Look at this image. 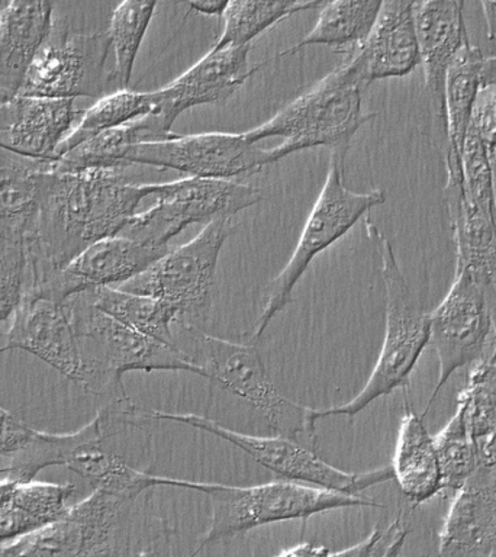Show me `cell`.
Masks as SVG:
<instances>
[{"label":"cell","instance_id":"6da1fadb","mask_svg":"<svg viewBox=\"0 0 496 557\" xmlns=\"http://www.w3.org/2000/svg\"><path fill=\"white\" fill-rule=\"evenodd\" d=\"M120 169L61 170L48 163L41 200L26 230L28 287L85 248L117 235L154 185H135Z\"/></svg>","mask_w":496,"mask_h":557},{"label":"cell","instance_id":"7a4b0ae2","mask_svg":"<svg viewBox=\"0 0 496 557\" xmlns=\"http://www.w3.org/2000/svg\"><path fill=\"white\" fill-rule=\"evenodd\" d=\"M67 304L85 368L80 387L103 399V404L129 403L122 385V376L128 372H186L202 376V370L178 344L159 342L129 329L95 307L87 292L72 296Z\"/></svg>","mask_w":496,"mask_h":557},{"label":"cell","instance_id":"3957f363","mask_svg":"<svg viewBox=\"0 0 496 557\" xmlns=\"http://www.w3.org/2000/svg\"><path fill=\"white\" fill-rule=\"evenodd\" d=\"M160 486L200 492L209 498L211 520L208 529L200 535L194 555L213 543L274 522L305 521L317 513L339 508L385 507L369 496L344 494L289 479L255 486H233L160 474Z\"/></svg>","mask_w":496,"mask_h":557},{"label":"cell","instance_id":"277c9868","mask_svg":"<svg viewBox=\"0 0 496 557\" xmlns=\"http://www.w3.org/2000/svg\"><path fill=\"white\" fill-rule=\"evenodd\" d=\"M364 228L382 261V277L385 283V338L376 364L363 389L346 404L317 409L318 420L328 417H347L352 420L382 396L409 385V379L430 343V318L413 295L396 260L394 248L385 234L364 218Z\"/></svg>","mask_w":496,"mask_h":557},{"label":"cell","instance_id":"5b68a950","mask_svg":"<svg viewBox=\"0 0 496 557\" xmlns=\"http://www.w3.org/2000/svg\"><path fill=\"white\" fill-rule=\"evenodd\" d=\"M177 329L186 342L183 350L204 379L250 405L276 434L317 450V408L295 403L277 389L256 344L213 337L199 326Z\"/></svg>","mask_w":496,"mask_h":557},{"label":"cell","instance_id":"8992f818","mask_svg":"<svg viewBox=\"0 0 496 557\" xmlns=\"http://www.w3.org/2000/svg\"><path fill=\"white\" fill-rule=\"evenodd\" d=\"M368 89L343 60L324 78L292 100L268 122L247 131V138L259 144L265 138H282L269 148V164L277 163L294 152L322 146H348L361 125L376 116L363 112V91Z\"/></svg>","mask_w":496,"mask_h":557},{"label":"cell","instance_id":"52a82bcc","mask_svg":"<svg viewBox=\"0 0 496 557\" xmlns=\"http://www.w3.org/2000/svg\"><path fill=\"white\" fill-rule=\"evenodd\" d=\"M347 147H335L330 159L326 181L309 212L295 250L285 268L265 286L263 307L251 333L252 344L263 337L270 322L290 302L295 286L312 260L343 238L361 218L369 215L373 208L385 203V190L373 189L359 194L344 185V159Z\"/></svg>","mask_w":496,"mask_h":557},{"label":"cell","instance_id":"ba28073f","mask_svg":"<svg viewBox=\"0 0 496 557\" xmlns=\"http://www.w3.org/2000/svg\"><path fill=\"white\" fill-rule=\"evenodd\" d=\"M138 496L96 487L59 520L0 546V556L134 555L133 512Z\"/></svg>","mask_w":496,"mask_h":557},{"label":"cell","instance_id":"9c48e42d","mask_svg":"<svg viewBox=\"0 0 496 557\" xmlns=\"http://www.w3.org/2000/svg\"><path fill=\"white\" fill-rule=\"evenodd\" d=\"M463 181L446 183L448 216L457 250L456 272L468 270L489 296L496 312V200L489 150L470 125L463 154Z\"/></svg>","mask_w":496,"mask_h":557},{"label":"cell","instance_id":"30bf717a","mask_svg":"<svg viewBox=\"0 0 496 557\" xmlns=\"http://www.w3.org/2000/svg\"><path fill=\"white\" fill-rule=\"evenodd\" d=\"M234 216L209 221L194 239L172 247L120 289L148 295L176 308V326L204 329L211 317L216 264L226 239L237 231Z\"/></svg>","mask_w":496,"mask_h":557},{"label":"cell","instance_id":"8fae6325","mask_svg":"<svg viewBox=\"0 0 496 557\" xmlns=\"http://www.w3.org/2000/svg\"><path fill=\"white\" fill-rule=\"evenodd\" d=\"M141 417L147 424L148 422H176V424L194 426L203 433L215 435L222 442L246 453L256 463L289 481L326 487L344 494L361 495V492L368 487L395 479L392 466H383L369 472H344L321 459L315 448L305 446L303 443L281 434L276 437L243 434L226 429L211 418L196 416V413L147 411L141 408Z\"/></svg>","mask_w":496,"mask_h":557},{"label":"cell","instance_id":"7c38bea8","mask_svg":"<svg viewBox=\"0 0 496 557\" xmlns=\"http://www.w3.org/2000/svg\"><path fill=\"white\" fill-rule=\"evenodd\" d=\"M154 207L137 212L120 234L154 248L169 243L187 226L220 216H235L263 199L251 185L221 178L187 177L154 185Z\"/></svg>","mask_w":496,"mask_h":557},{"label":"cell","instance_id":"4fadbf2b","mask_svg":"<svg viewBox=\"0 0 496 557\" xmlns=\"http://www.w3.org/2000/svg\"><path fill=\"white\" fill-rule=\"evenodd\" d=\"M430 343L437 351L439 376L422 416L429 413L451 374L485 357L496 337V312L486 290L468 270L456 272L455 283L429 313Z\"/></svg>","mask_w":496,"mask_h":557},{"label":"cell","instance_id":"5bb4252c","mask_svg":"<svg viewBox=\"0 0 496 557\" xmlns=\"http://www.w3.org/2000/svg\"><path fill=\"white\" fill-rule=\"evenodd\" d=\"M111 48L108 33H76L54 25L50 38L26 70L20 95L98 98L112 85L111 73H104Z\"/></svg>","mask_w":496,"mask_h":557},{"label":"cell","instance_id":"9a60e30c","mask_svg":"<svg viewBox=\"0 0 496 557\" xmlns=\"http://www.w3.org/2000/svg\"><path fill=\"white\" fill-rule=\"evenodd\" d=\"M126 165H150L159 170H176L189 177L221 178L251 176L269 164L268 148H260L246 133H207L173 135L159 141L131 146Z\"/></svg>","mask_w":496,"mask_h":557},{"label":"cell","instance_id":"2e32d148","mask_svg":"<svg viewBox=\"0 0 496 557\" xmlns=\"http://www.w3.org/2000/svg\"><path fill=\"white\" fill-rule=\"evenodd\" d=\"M248 46H213L207 55L174 78L163 89L156 90L159 109L141 117L150 141L173 137L172 126L183 112L200 104L226 102L263 64L250 69Z\"/></svg>","mask_w":496,"mask_h":557},{"label":"cell","instance_id":"e0dca14e","mask_svg":"<svg viewBox=\"0 0 496 557\" xmlns=\"http://www.w3.org/2000/svg\"><path fill=\"white\" fill-rule=\"evenodd\" d=\"M170 248L146 246L124 234L112 235L91 244L63 269L26 292L64 302L82 292L117 287L137 276Z\"/></svg>","mask_w":496,"mask_h":557},{"label":"cell","instance_id":"ac0fdd59","mask_svg":"<svg viewBox=\"0 0 496 557\" xmlns=\"http://www.w3.org/2000/svg\"><path fill=\"white\" fill-rule=\"evenodd\" d=\"M7 337L9 350L30 352L80 387L85 368L67 300L25 292Z\"/></svg>","mask_w":496,"mask_h":557},{"label":"cell","instance_id":"d6986e66","mask_svg":"<svg viewBox=\"0 0 496 557\" xmlns=\"http://www.w3.org/2000/svg\"><path fill=\"white\" fill-rule=\"evenodd\" d=\"M74 99L16 95L0 100V150L34 161H54L74 128Z\"/></svg>","mask_w":496,"mask_h":557},{"label":"cell","instance_id":"ffe728a7","mask_svg":"<svg viewBox=\"0 0 496 557\" xmlns=\"http://www.w3.org/2000/svg\"><path fill=\"white\" fill-rule=\"evenodd\" d=\"M439 556H496V466H481L455 492L443 529Z\"/></svg>","mask_w":496,"mask_h":557},{"label":"cell","instance_id":"44dd1931","mask_svg":"<svg viewBox=\"0 0 496 557\" xmlns=\"http://www.w3.org/2000/svg\"><path fill=\"white\" fill-rule=\"evenodd\" d=\"M368 87L383 78L402 77L421 64L412 0H385L372 30L355 50L344 52Z\"/></svg>","mask_w":496,"mask_h":557},{"label":"cell","instance_id":"7402d4cb","mask_svg":"<svg viewBox=\"0 0 496 557\" xmlns=\"http://www.w3.org/2000/svg\"><path fill=\"white\" fill-rule=\"evenodd\" d=\"M413 28L424 67L425 89L444 116V81L451 61L469 42L463 8L457 0H412Z\"/></svg>","mask_w":496,"mask_h":557},{"label":"cell","instance_id":"603a6c76","mask_svg":"<svg viewBox=\"0 0 496 557\" xmlns=\"http://www.w3.org/2000/svg\"><path fill=\"white\" fill-rule=\"evenodd\" d=\"M55 22L52 0H11L0 16V100L20 95L26 70Z\"/></svg>","mask_w":496,"mask_h":557},{"label":"cell","instance_id":"cb8c5ba5","mask_svg":"<svg viewBox=\"0 0 496 557\" xmlns=\"http://www.w3.org/2000/svg\"><path fill=\"white\" fill-rule=\"evenodd\" d=\"M412 405L405 400L398 438L392 460L394 478L405 498L416 508L429 503L443 491V472L437 447L424 422Z\"/></svg>","mask_w":496,"mask_h":557},{"label":"cell","instance_id":"d4e9b609","mask_svg":"<svg viewBox=\"0 0 496 557\" xmlns=\"http://www.w3.org/2000/svg\"><path fill=\"white\" fill-rule=\"evenodd\" d=\"M487 57L481 48L468 42L457 52L444 81V117L447 124L448 148L446 154L447 178L463 177L461 154L472 121L474 103L483 76Z\"/></svg>","mask_w":496,"mask_h":557},{"label":"cell","instance_id":"484cf974","mask_svg":"<svg viewBox=\"0 0 496 557\" xmlns=\"http://www.w3.org/2000/svg\"><path fill=\"white\" fill-rule=\"evenodd\" d=\"M76 494L74 483L17 482L11 499L0 505V546L59 520Z\"/></svg>","mask_w":496,"mask_h":557},{"label":"cell","instance_id":"4316f807","mask_svg":"<svg viewBox=\"0 0 496 557\" xmlns=\"http://www.w3.org/2000/svg\"><path fill=\"white\" fill-rule=\"evenodd\" d=\"M385 0H331L321 8L315 26L302 41L287 48L264 65L311 46L334 48L339 55L355 50L372 30Z\"/></svg>","mask_w":496,"mask_h":557},{"label":"cell","instance_id":"83f0119b","mask_svg":"<svg viewBox=\"0 0 496 557\" xmlns=\"http://www.w3.org/2000/svg\"><path fill=\"white\" fill-rule=\"evenodd\" d=\"M456 411L481 451L482 466H496V344L470 368Z\"/></svg>","mask_w":496,"mask_h":557},{"label":"cell","instance_id":"f1b7e54d","mask_svg":"<svg viewBox=\"0 0 496 557\" xmlns=\"http://www.w3.org/2000/svg\"><path fill=\"white\" fill-rule=\"evenodd\" d=\"M48 163L0 150V226L28 230L41 200Z\"/></svg>","mask_w":496,"mask_h":557},{"label":"cell","instance_id":"f546056e","mask_svg":"<svg viewBox=\"0 0 496 557\" xmlns=\"http://www.w3.org/2000/svg\"><path fill=\"white\" fill-rule=\"evenodd\" d=\"M87 295L100 311L129 329L159 342L177 344L174 326L178 324V312L164 300L122 290L120 287H99L87 290Z\"/></svg>","mask_w":496,"mask_h":557},{"label":"cell","instance_id":"4dcf8cb0","mask_svg":"<svg viewBox=\"0 0 496 557\" xmlns=\"http://www.w3.org/2000/svg\"><path fill=\"white\" fill-rule=\"evenodd\" d=\"M157 109L159 104H157L156 91L117 89L112 94L103 95L98 102L82 113L80 122L61 144L55 160L67 154L86 139L150 115L157 112Z\"/></svg>","mask_w":496,"mask_h":557},{"label":"cell","instance_id":"1f68e13d","mask_svg":"<svg viewBox=\"0 0 496 557\" xmlns=\"http://www.w3.org/2000/svg\"><path fill=\"white\" fill-rule=\"evenodd\" d=\"M157 3L159 0H122L112 13L107 33L115 55L111 81L117 89H128L135 60L154 16Z\"/></svg>","mask_w":496,"mask_h":557},{"label":"cell","instance_id":"d6a6232c","mask_svg":"<svg viewBox=\"0 0 496 557\" xmlns=\"http://www.w3.org/2000/svg\"><path fill=\"white\" fill-rule=\"evenodd\" d=\"M298 0H230L215 46H248L270 26L290 16Z\"/></svg>","mask_w":496,"mask_h":557},{"label":"cell","instance_id":"836d02e7","mask_svg":"<svg viewBox=\"0 0 496 557\" xmlns=\"http://www.w3.org/2000/svg\"><path fill=\"white\" fill-rule=\"evenodd\" d=\"M433 437L442 465L443 491L456 492L481 468V451L459 411Z\"/></svg>","mask_w":496,"mask_h":557},{"label":"cell","instance_id":"e575fe53","mask_svg":"<svg viewBox=\"0 0 496 557\" xmlns=\"http://www.w3.org/2000/svg\"><path fill=\"white\" fill-rule=\"evenodd\" d=\"M25 233L0 226V324L15 315L28 286Z\"/></svg>","mask_w":496,"mask_h":557},{"label":"cell","instance_id":"d590c367","mask_svg":"<svg viewBox=\"0 0 496 557\" xmlns=\"http://www.w3.org/2000/svg\"><path fill=\"white\" fill-rule=\"evenodd\" d=\"M470 125L481 134L489 156H496V57H487Z\"/></svg>","mask_w":496,"mask_h":557},{"label":"cell","instance_id":"8d00e7d4","mask_svg":"<svg viewBox=\"0 0 496 557\" xmlns=\"http://www.w3.org/2000/svg\"><path fill=\"white\" fill-rule=\"evenodd\" d=\"M408 533L407 521L404 520V513L399 512L387 529L381 530L376 525L363 542L344 550L331 552L330 556H398Z\"/></svg>","mask_w":496,"mask_h":557},{"label":"cell","instance_id":"74e56055","mask_svg":"<svg viewBox=\"0 0 496 557\" xmlns=\"http://www.w3.org/2000/svg\"><path fill=\"white\" fill-rule=\"evenodd\" d=\"M35 431L21 417L0 407V457L11 459L30 442Z\"/></svg>","mask_w":496,"mask_h":557},{"label":"cell","instance_id":"f35d334b","mask_svg":"<svg viewBox=\"0 0 496 557\" xmlns=\"http://www.w3.org/2000/svg\"><path fill=\"white\" fill-rule=\"evenodd\" d=\"M185 3L200 15L222 16L228 8L230 0H185Z\"/></svg>","mask_w":496,"mask_h":557},{"label":"cell","instance_id":"ab89813d","mask_svg":"<svg viewBox=\"0 0 496 557\" xmlns=\"http://www.w3.org/2000/svg\"><path fill=\"white\" fill-rule=\"evenodd\" d=\"M330 548L315 546L311 543L298 544V546L286 548L278 556H330Z\"/></svg>","mask_w":496,"mask_h":557},{"label":"cell","instance_id":"60d3db41","mask_svg":"<svg viewBox=\"0 0 496 557\" xmlns=\"http://www.w3.org/2000/svg\"><path fill=\"white\" fill-rule=\"evenodd\" d=\"M487 26V37L496 44V0H481Z\"/></svg>","mask_w":496,"mask_h":557},{"label":"cell","instance_id":"b9f144b4","mask_svg":"<svg viewBox=\"0 0 496 557\" xmlns=\"http://www.w3.org/2000/svg\"><path fill=\"white\" fill-rule=\"evenodd\" d=\"M331 2V0H308V2L296 4L290 11V16L299 12H309L313 9H321L324 4Z\"/></svg>","mask_w":496,"mask_h":557},{"label":"cell","instance_id":"7bdbcfd3","mask_svg":"<svg viewBox=\"0 0 496 557\" xmlns=\"http://www.w3.org/2000/svg\"><path fill=\"white\" fill-rule=\"evenodd\" d=\"M491 157L492 172H494L495 200H496V156Z\"/></svg>","mask_w":496,"mask_h":557},{"label":"cell","instance_id":"ee69618b","mask_svg":"<svg viewBox=\"0 0 496 557\" xmlns=\"http://www.w3.org/2000/svg\"><path fill=\"white\" fill-rule=\"evenodd\" d=\"M11 3V0H0V16L4 12V9L8 8V4Z\"/></svg>","mask_w":496,"mask_h":557},{"label":"cell","instance_id":"f6af8a7d","mask_svg":"<svg viewBox=\"0 0 496 557\" xmlns=\"http://www.w3.org/2000/svg\"><path fill=\"white\" fill-rule=\"evenodd\" d=\"M8 468L0 469V478L7 476Z\"/></svg>","mask_w":496,"mask_h":557},{"label":"cell","instance_id":"bcb514c9","mask_svg":"<svg viewBox=\"0 0 496 557\" xmlns=\"http://www.w3.org/2000/svg\"><path fill=\"white\" fill-rule=\"evenodd\" d=\"M8 350H9L8 346L0 347V355H2V352L8 351Z\"/></svg>","mask_w":496,"mask_h":557},{"label":"cell","instance_id":"7dc6e473","mask_svg":"<svg viewBox=\"0 0 496 557\" xmlns=\"http://www.w3.org/2000/svg\"><path fill=\"white\" fill-rule=\"evenodd\" d=\"M457 2H459V4H460V7H461V8H464V2H466V0H457Z\"/></svg>","mask_w":496,"mask_h":557}]
</instances>
